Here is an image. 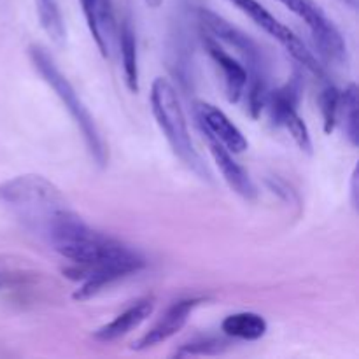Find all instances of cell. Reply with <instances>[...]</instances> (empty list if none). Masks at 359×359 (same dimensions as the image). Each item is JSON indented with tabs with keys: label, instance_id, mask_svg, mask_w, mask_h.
<instances>
[{
	"label": "cell",
	"instance_id": "cell-19",
	"mask_svg": "<svg viewBox=\"0 0 359 359\" xmlns=\"http://www.w3.org/2000/svg\"><path fill=\"white\" fill-rule=\"evenodd\" d=\"M340 93L342 91L337 90L333 84L323 88L321 95H319V105H321L323 114V125H325V132L332 133L335 130L337 121H339V109H340Z\"/></svg>",
	"mask_w": 359,
	"mask_h": 359
},
{
	"label": "cell",
	"instance_id": "cell-14",
	"mask_svg": "<svg viewBox=\"0 0 359 359\" xmlns=\"http://www.w3.org/2000/svg\"><path fill=\"white\" fill-rule=\"evenodd\" d=\"M221 330L230 339L255 342L266 335L269 325H266L265 318L256 312H237V314L226 316L223 319Z\"/></svg>",
	"mask_w": 359,
	"mask_h": 359
},
{
	"label": "cell",
	"instance_id": "cell-15",
	"mask_svg": "<svg viewBox=\"0 0 359 359\" xmlns=\"http://www.w3.org/2000/svg\"><path fill=\"white\" fill-rule=\"evenodd\" d=\"M119 49H121L125 83L132 93H137L139 91V55H137L135 30L128 16L119 25Z\"/></svg>",
	"mask_w": 359,
	"mask_h": 359
},
{
	"label": "cell",
	"instance_id": "cell-3",
	"mask_svg": "<svg viewBox=\"0 0 359 359\" xmlns=\"http://www.w3.org/2000/svg\"><path fill=\"white\" fill-rule=\"evenodd\" d=\"M151 111H153L154 119H156L158 126L163 132L165 139H167L168 146L172 147L175 156L189 170L195 172L200 179L207 182L212 181V174H210L209 167H207L205 161L202 160L198 151L193 146L188 121H186V114L182 111L177 90L168 79L156 77L153 81V86H151Z\"/></svg>",
	"mask_w": 359,
	"mask_h": 359
},
{
	"label": "cell",
	"instance_id": "cell-5",
	"mask_svg": "<svg viewBox=\"0 0 359 359\" xmlns=\"http://www.w3.org/2000/svg\"><path fill=\"white\" fill-rule=\"evenodd\" d=\"M277 2L283 4L307 23L316 49L326 63L340 69L349 65V49L346 39L314 0H277Z\"/></svg>",
	"mask_w": 359,
	"mask_h": 359
},
{
	"label": "cell",
	"instance_id": "cell-18",
	"mask_svg": "<svg viewBox=\"0 0 359 359\" xmlns=\"http://www.w3.org/2000/svg\"><path fill=\"white\" fill-rule=\"evenodd\" d=\"M228 349V342L217 337H202L193 342L184 344L179 347L174 353L177 358H188V356H216V354H223Z\"/></svg>",
	"mask_w": 359,
	"mask_h": 359
},
{
	"label": "cell",
	"instance_id": "cell-11",
	"mask_svg": "<svg viewBox=\"0 0 359 359\" xmlns=\"http://www.w3.org/2000/svg\"><path fill=\"white\" fill-rule=\"evenodd\" d=\"M203 46H205V51L209 53V56L212 58V62L223 72L224 79V91H226V98L231 104H237L242 98L245 90V84H248V70H245L244 63H241L238 60H235L233 56L228 55L223 48L219 46V41H216L210 35L203 34Z\"/></svg>",
	"mask_w": 359,
	"mask_h": 359
},
{
	"label": "cell",
	"instance_id": "cell-7",
	"mask_svg": "<svg viewBox=\"0 0 359 359\" xmlns=\"http://www.w3.org/2000/svg\"><path fill=\"white\" fill-rule=\"evenodd\" d=\"M146 266V259L139 255L125 256V258L112 259V262L102 263V265L91 266V269H67L65 276H69L72 280H81L79 287L74 291L72 298L76 302H88L98 293L105 290V287L112 286L118 280L125 279V277L137 273Z\"/></svg>",
	"mask_w": 359,
	"mask_h": 359
},
{
	"label": "cell",
	"instance_id": "cell-6",
	"mask_svg": "<svg viewBox=\"0 0 359 359\" xmlns=\"http://www.w3.org/2000/svg\"><path fill=\"white\" fill-rule=\"evenodd\" d=\"M302 91H304V83L298 74H294L286 84L279 88V90L269 93L266 98V105L269 109L270 121L273 126H283L290 132L297 146L300 147L304 153H312V139L309 126L298 114V104H300Z\"/></svg>",
	"mask_w": 359,
	"mask_h": 359
},
{
	"label": "cell",
	"instance_id": "cell-20",
	"mask_svg": "<svg viewBox=\"0 0 359 359\" xmlns=\"http://www.w3.org/2000/svg\"><path fill=\"white\" fill-rule=\"evenodd\" d=\"M81 6H83V13H84V18H86V23H88V28H90L91 37H93L98 51H100L102 56H104V46H102L100 34H98V25H97L98 0H81Z\"/></svg>",
	"mask_w": 359,
	"mask_h": 359
},
{
	"label": "cell",
	"instance_id": "cell-23",
	"mask_svg": "<svg viewBox=\"0 0 359 359\" xmlns=\"http://www.w3.org/2000/svg\"><path fill=\"white\" fill-rule=\"evenodd\" d=\"M342 4H346V6H349L351 9L356 11L358 9V0H340Z\"/></svg>",
	"mask_w": 359,
	"mask_h": 359
},
{
	"label": "cell",
	"instance_id": "cell-2",
	"mask_svg": "<svg viewBox=\"0 0 359 359\" xmlns=\"http://www.w3.org/2000/svg\"><path fill=\"white\" fill-rule=\"evenodd\" d=\"M196 16H198V25L203 34L231 46L242 56V62L248 70V84H245L244 90V93H248V111L251 118L258 119L265 109L266 98L270 93L269 62H266L265 53L262 51L258 42L252 41L245 32L233 27L230 21H226L214 11L202 7V9H198Z\"/></svg>",
	"mask_w": 359,
	"mask_h": 359
},
{
	"label": "cell",
	"instance_id": "cell-9",
	"mask_svg": "<svg viewBox=\"0 0 359 359\" xmlns=\"http://www.w3.org/2000/svg\"><path fill=\"white\" fill-rule=\"evenodd\" d=\"M195 118L202 132L209 133L210 137L223 144L230 153H244L249 147L248 139L238 130V126L221 111L219 107L207 102H196Z\"/></svg>",
	"mask_w": 359,
	"mask_h": 359
},
{
	"label": "cell",
	"instance_id": "cell-12",
	"mask_svg": "<svg viewBox=\"0 0 359 359\" xmlns=\"http://www.w3.org/2000/svg\"><path fill=\"white\" fill-rule=\"evenodd\" d=\"M203 139H205L207 146H209L210 154H212L214 161H216L217 168H219L221 175H223L224 181L228 182L231 189H233L237 195H241L242 198L252 200L256 198L258 191H256V186L252 182V179L249 177L248 172L244 170L242 165H238L237 161L233 160L230 151L223 146L221 142H217L214 137H210L209 133L202 132Z\"/></svg>",
	"mask_w": 359,
	"mask_h": 359
},
{
	"label": "cell",
	"instance_id": "cell-4",
	"mask_svg": "<svg viewBox=\"0 0 359 359\" xmlns=\"http://www.w3.org/2000/svg\"><path fill=\"white\" fill-rule=\"evenodd\" d=\"M28 56H30V62L34 65V69L41 74L46 84L55 91L56 97L60 98L63 107L70 114V118L74 119V123L79 128L84 144H86L95 163L98 167H105V163H107V146H105L104 137H102L93 116L88 111L86 104L81 100L76 88L63 76L62 70L58 69V65H56L55 60H53V56L49 55L46 48H42L39 44H32L28 48Z\"/></svg>",
	"mask_w": 359,
	"mask_h": 359
},
{
	"label": "cell",
	"instance_id": "cell-13",
	"mask_svg": "<svg viewBox=\"0 0 359 359\" xmlns=\"http://www.w3.org/2000/svg\"><path fill=\"white\" fill-rule=\"evenodd\" d=\"M154 311V300L153 298H142L137 300L135 304L130 305L125 312L116 316L111 323L100 326L97 332L93 333V339L98 342H114V340L121 339V337L128 335L135 328H139Z\"/></svg>",
	"mask_w": 359,
	"mask_h": 359
},
{
	"label": "cell",
	"instance_id": "cell-17",
	"mask_svg": "<svg viewBox=\"0 0 359 359\" xmlns=\"http://www.w3.org/2000/svg\"><path fill=\"white\" fill-rule=\"evenodd\" d=\"M344 116V128L346 135L353 146L359 142V130H358V86L351 83L346 90L340 93V109Z\"/></svg>",
	"mask_w": 359,
	"mask_h": 359
},
{
	"label": "cell",
	"instance_id": "cell-8",
	"mask_svg": "<svg viewBox=\"0 0 359 359\" xmlns=\"http://www.w3.org/2000/svg\"><path fill=\"white\" fill-rule=\"evenodd\" d=\"M233 6H237L238 9L244 14H248L256 25H258L262 30H265L270 37L276 39L302 67H305L307 70H311L312 74H316L318 77H325L323 72V67L319 65L318 58L309 51L307 46L300 41L297 34L293 30L286 27V25L280 23L273 14H270L258 0H228Z\"/></svg>",
	"mask_w": 359,
	"mask_h": 359
},
{
	"label": "cell",
	"instance_id": "cell-1",
	"mask_svg": "<svg viewBox=\"0 0 359 359\" xmlns=\"http://www.w3.org/2000/svg\"><path fill=\"white\" fill-rule=\"evenodd\" d=\"M0 198L30 233L46 242L77 216L63 193L39 174L18 175L4 182Z\"/></svg>",
	"mask_w": 359,
	"mask_h": 359
},
{
	"label": "cell",
	"instance_id": "cell-10",
	"mask_svg": "<svg viewBox=\"0 0 359 359\" xmlns=\"http://www.w3.org/2000/svg\"><path fill=\"white\" fill-rule=\"evenodd\" d=\"M202 304L200 298H186V300L175 302L174 305L167 309L160 321L153 326L147 333H144L139 340H135L132 346L133 351H147L151 347H156L160 344L167 342L174 335H177L184 325L188 323L189 316L193 314L198 305Z\"/></svg>",
	"mask_w": 359,
	"mask_h": 359
},
{
	"label": "cell",
	"instance_id": "cell-22",
	"mask_svg": "<svg viewBox=\"0 0 359 359\" xmlns=\"http://www.w3.org/2000/svg\"><path fill=\"white\" fill-rule=\"evenodd\" d=\"M161 2H163V0H146V4L151 9H158V7L161 6Z\"/></svg>",
	"mask_w": 359,
	"mask_h": 359
},
{
	"label": "cell",
	"instance_id": "cell-21",
	"mask_svg": "<svg viewBox=\"0 0 359 359\" xmlns=\"http://www.w3.org/2000/svg\"><path fill=\"white\" fill-rule=\"evenodd\" d=\"M351 203L354 209H358L359 203V188H358V168H354L353 175H351Z\"/></svg>",
	"mask_w": 359,
	"mask_h": 359
},
{
	"label": "cell",
	"instance_id": "cell-16",
	"mask_svg": "<svg viewBox=\"0 0 359 359\" xmlns=\"http://www.w3.org/2000/svg\"><path fill=\"white\" fill-rule=\"evenodd\" d=\"M41 27L56 44H63L67 37L65 21L60 11L58 0H35Z\"/></svg>",
	"mask_w": 359,
	"mask_h": 359
}]
</instances>
